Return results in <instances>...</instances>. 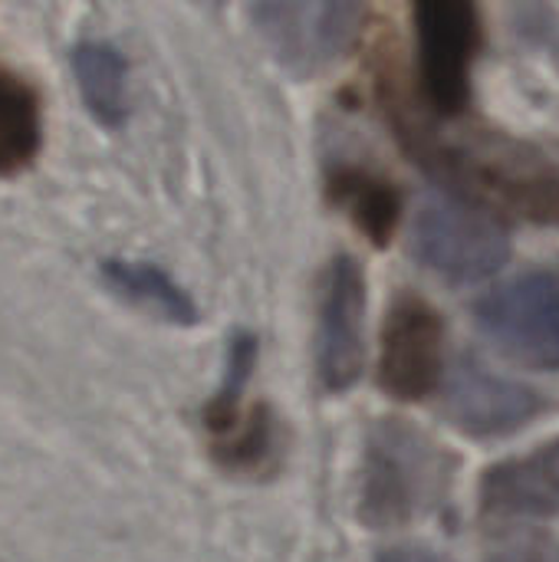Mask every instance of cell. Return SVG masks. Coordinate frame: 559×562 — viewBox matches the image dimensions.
<instances>
[{
  "label": "cell",
  "mask_w": 559,
  "mask_h": 562,
  "mask_svg": "<svg viewBox=\"0 0 559 562\" xmlns=\"http://www.w3.org/2000/svg\"><path fill=\"white\" fill-rule=\"evenodd\" d=\"M448 481L445 454L412 425H376L362 474V517L372 527H402L438 504Z\"/></svg>",
  "instance_id": "obj_1"
},
{
  "label": "cell",
  "mask_w": 559,
  "mask_h": 562,
  "mask_svg": "<svg viewBox=\"0 0 559 562\" xmlns=\"http://www.w3.org/2000/svg\"><path fill=\"white\" fill-rule=\"evenodd\" d=\"M432 161L491 204H504L530 221H559V168L527 145L481 135L438 148Z\"/></svg>",
  "instance_id": "obj_2"
},
{
  "label": "cell",
  "mask_w": 559,
  "mask_h": 562,
  "mask_svg": "<svg viewBox=\"0 0 559 562\" xmlns=\"http://www.w3.org/2000/svg\"><path fill=\"white\" fill-rule=\"evenodd\" d=\"M415 257L451 283H478L497 273L511 257L507 231L458 198L435 194L422 201L412 224Z\"/></svg>",
  "instance_id": "obj_3"
},
{
  "label": "cell",
  "mask_w": 559,
  "mask_h": 562,
  "mask_svg": "<svg viewBox=\"0 0 559 562\" xmlns=\"http://www.w3.org/2000/svg\"><path fill=\"white\" fill-rule=\"evenodd\" d=\"M478 329L511 359L534 369H559V277L550 270L524 273L474 306Z\"/></svg>",
  "instance_id": "obj_4"
},
{
  "label": "cell",
  "mask_w": 559,
  "mask_h": 562,
  "mask_svg": "<svg viewBox=\"0 0 559 562\" xmlns=\"http://www.w3.org/2000/svg\"><path fill=\"white\" fill-rule=\"evenodd\" d=\"M422 86L438 115H458L471 99V63L481 20L468 0H425L415 7Z\"/></svg>",
  "instance_id": "obj_5"
},
{
  "label": "cell",
  "mask_w": 559,
  "mask_h": 562,
  "mask_svg": "<svg viewBox=\"0 0 559 562\" xmlns=\"http://www.w3.org/2000/svg\"><path fill=\"white\" fill-rule=\"evenodd\" d=\"M254 23L270 43L273 56L293 72H316L329 66L353 40L359 26V7L339 0H287V3H257Z\"/></svg>",
  "instance_id": "obj_6"
},
{
  "label": "cell",
  "mask_w": 559,
  "mask_h": 562,
  "mask_svg": "<svg viewBox=\"0 0 559 562\" xmlns=\"http://www.w3.org/2000/svg\"><path fill=\"white\" fill-rule=\"evenodd\" d=\"M366 277L353 257H336L323 277L316 372L326 392H346L366 362Z\"/></svg>",
  "instance_id": "obj_7"
},
{
  "label": "cell",
  "mask_w": 559,
  "mask_h": 562,
  "mask_svg": "<svg viewBox=\"0 0 559 562\" xmlns=\"http://www.w3.org/2000/svg\"><path fill=\"white\" fill-rule=\"evenodd\" d=\"M445 323L418 296H399L382 333V389L402 402L425 398L441 379Z\"/></svg>",
  "instance_id": "obj_8"
},
{
  "label": "cell",
  "mask_w": 559,
  "mask_h": 562,
  "mask_svg": "<svg viewBox=\"0 0 559 562\" xmlns=\"http://www.w3.org/2000/svg\"><path fill=\"white\" fill-rule=\"evenodd\" d=\"M544 408L547 402L540 392L491 372L474 356H465L455 366L448 379V392H445L448 418L474 438L511 435L530 425Z\"/></svg>",
  "instance_id": "obj_9"
},
{
  "label": "cell",
  "mask_w": 559,
  "mask_h": 562,
  "mask_svg": "<svg viewBox=\"0 0 559 562\" xmlns=\"http://www.w3.org/2000/svg\"><path fill=\"white\" fill-rule=\"evenodd\" d=\"M481 510L491 517H557L559 514V438L481 477Z\"/></svg>",
  "instance_id": "obj_10"
},
{
  "label": "cell",
  "mask_w": 559,
  "mask_h": 562,
  "mask_svg": "<svg viewBox=\"0 0 559 562\" xmlns=\"http://www.w3.org/2000/svg\"><path fill=\"white\" fill-rule=\"evenodd\" d=\"M72 72L89 112L109 128L122 125L128 115V69L122 53L112 43L86 40L72 53Z\"/></svg>",
  "instance_id": "obj_11"
},
{
  "label": "cell",
  "mask_w": 559,
  "mask_h": 562,
  "mask_svg": "<svg viewBox=\"0 0 559 562\" xmlns=\"http://www.w3.org/2000/svg\"><path fill=\"white\" fill-rule=\"evenodd\" d=\"M40 148V105L33 89L0 66V175H16Z\"/></svg>",
  "instance_id": "obj_12"
},
{
  "label": "cell",
  "mask_w": 559,
  "mask_h": 562,
  "mask_svg": "<svg viewBox=\"0 0 559 562\" xmlns=\"http://www.w3.org/2000/svg\"><path fill=\"white\" fill-rule=\"evenodd\" d=\"M105 280L128 296L132 303H142L155 310L165 319L175 323H191L194 319V303L191 296L158 267L152 263H135V260H109L105 263Z\"/></svg>",
  "instance_id": "obj_13"
},
{
  "label": "cell",
  "mask_w": 559,
  "mask_h": 562,
  "mask_svg": "<svg viewBox=\"0 0 559 562\" xmlns=\"http://www.w3.org/2000/svg\"><path fill=\"white\" fill-rule=\"evenodd\" d=\"M333 194L376 244H385L392 237L399 221V194L389 181L349 168L333 178Z\"/></svg>",
  "instance_id": "obj_14"
},
{
  "label": "cell",
  "mask_w": 559,
  "mask_h": 562,
  "mask_svg": "<svg viewBox=\"0 0 559 562\" xmlns=\"http://www.w3.org/2000/svg\"><path fill=\"white\" fill-rule=\"evenodd\" d=\"M379 562H448L445 557L425 550V547H395V550H385Z\"/></svg>",
  "instance_id": "obj_15"
},
{
  "label": "cell",
  "mask_w": 559,
  "mask_h": 562,
  "mask_svg": "<svg viewBox=\"0 0 559 562\" xmlns=\"http://www.w3.org/2000/svg\"><path fill=\"white\" fill-rule=\"evenodd\" d=\"M491 562H547V553L540 543H521V547H511L504 553H497Z\"/></svg>",
  "instance_id": "obj_16"
}]
</instances>
